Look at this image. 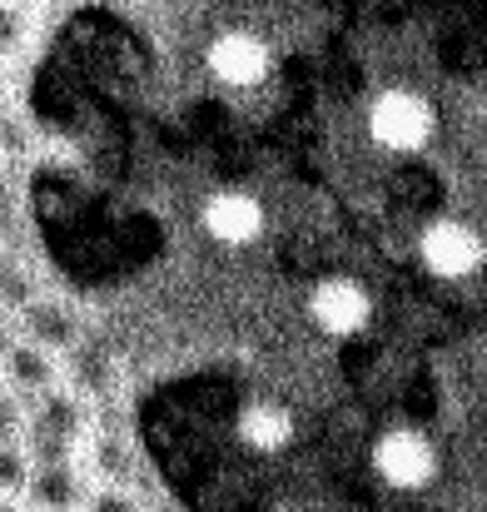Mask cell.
<instances>
[{"label": "cell", "mask_w": 487, "mask_h": 512, "mask_svg": "<svg viewBox=\"0 0 487 512\" xmlns=\"http://www.w3.org/2000/svg\"><path fill=\"white\" fill-rule=\"evenodd\" d=\"M95 418H100V408L60 378L55 388L25 398L20 443H25V453H30L35 463H45V458H80L85 438L95 433Z\"/></svg>", "instance_id": "cell-1"}, {"label": "cell", "mask_w": 487, "mask_h": 512, "mask_svg": "<svg viewBox=\"0 0 487 512\" xmlns=\"http://www.w3.org/2000/svg\"><path fill=\"white\" fill-rule=\"evenodd\" d=\"M363 130L378 150L388 155H423L438 135V110L428 95L408 90V85H388L368 100V115H363Z\"/></svg>", "instance_id": "cell-2"}, {"label": "cell", "mask_w": 487, "mask_h": 512, "mask_svg": "<svg viewBox=\"0 0 487 512\" xmlns=\"http://www.w3.org/2000/svg\"><path fill=\"white\" fill-rule=\"evenodd\" d=\"M204 70L224 85V90H259V85H269V75H274V45L259 35V30H249V25H229V30H219V35H209V45H204Z\"/></svg>", "instance_id": "cell-3"}, {"label": "cell", "mask_w": 487, "mask_h": 512, "mask_svg": "<svg viewBox=\"0 0 487 512\" xmlns=\"http://www.w3.org/2000/svg\"><path fill=\"white\" fill-rule=\"evenodd\" d=\"M373 473L393 493H423L438 478V448L423 428H388L373 443Z\"/></svg>", "instance_id": "cell-4"}, {"label": "cell", "mask_w": 487, "mask_h": 512, "mask_svg": "<svg viewBox=\"0 0 487 512\" xmlns=\"http://www.w3.org/2000/svg\"><path fill=\"white\" fill-rule=\"evenodd\" d=\"M418 259H423L428 274H438V279H468V274L483 269L487 244L468 219L443 214V219H428V224H423V234H418Z\"/></svg>", "instance_id": "cell-5"}, {"label": "cell", "mask_w": 487, "mask_h": 512, "mask_svg": "<svg viewBox=\"0 0 487 512\" xmlns=\"http://www.w3.org/2000/svg\"><path fill=\"white\" fill-rule=\"evenodd\" d=\"M199 224H204V234H209L214 244H224V249H249V244L264 239L269 209H264V199L249 194V189H214V194L199 204Z\"/></svg>", "instance_id": "cell-6"}, {"label": "cell", "mask_w": 487, "mask_h": 512, "mask_svg": "<svg viewBox=\"0 0 487 512\" xmlns=\"http://www.w3.org/2000/svg\"><path fill=\"white\" fill-rule=\"evenodd\" d=\"M10 329H15L20 339L40 343V348H50V353H60V358L85 339V319H80V309H75L70 299H60V294H45V289H35V294L10 314Z\"/></svg>", "instance_id": "cell-7"}, {"label": "cell", "mask_w": 487, "mask_h": 512, "mask_svg": "<svg viewBox=\"0 0 487 512\" xmlns=\"http://www.w3.org/2000/svg\"><path fill=\"white\" fill-rule=\"evenodd\" d=\"M309 319L324 339H358L368 324H373V299L363 284L353 279H324L314 294H309Z\"/></svg>", "instance_id": "cell-8"}, {"label": "cell", "mask_w": 487, "mask_h": 512, "mask_svg": "<svg viewBox=\"0 0 487 512\" xmlns=\"http://www.w3.org/2000/svg\"><path fill=\"white\" fill-rule=\"evenodd\" d=\"M85 493H90V478H85L80 458H45V463L30 458L20 503L30 512H80Z\"/></svg>", "instance_id": "cell-9"}, {"label": "cell", "mask_w": 487, "mask_h": 512, "mask_svg": "<svg viewBox=\"0 0 487 512\" xmlns=\"http://www.w3.org/2000/svg\"><path fill=\"white\" fill-rule=\"evenodd\" d=\"M0 383L15 398H35V393H45V388L60 383V353L10 334V339L0 343Z\"/></svg>", "instance_id": "cell-10"}, {"label": "cell", "mask_w": 487, "mask_h": 512, "mask_svg": "<svg viewBox=\"0 0 487 512\" xmlns=\"http://www.w3.org/2000/svg\"><path fill=\"white\" fill-rule=\"evenodd\" d=\"M80 468H85L90 483H115V488H135L140 483V453L130 448V438L100 428V418H95V433L80 448Z\"/></svg>", "instance_id": "cell-11"}, {"label": "cell", "mask_w": 487, "mask_h": 512, "mask_svg": "<svg viewBox=\"0 0 487 512\" xmlns=\"http://www.w3.org/2000/svg\"><path fill=\"white\" fill-rule=\"evenodd\" d=\"M234 433H239V443H244L249 453H259V458H279V453H289V448H294L299 423H294V413H289L284 403L259 398V403H249V408L239 413Z\"/></svg>", "instance_id": "cell-12"}, {"label": "cell", "mask_w": 487, "mask_h": 512, "mask_svg": "<svg viewBox=\"0 0 487 512\" xmlns=\"http://www.w3.org/2000/svg\"><path fill=\"white\" fill-rule=\"evenodd\" d=\"M35 15L40 10H30L20 0H0V60L5 65H20L35 50Z\"/></svg>", "instance_id": "cell-13"}, {"label": "cell", "mask_w": 487, "mask_h": 512, "mask_svg": "<svg viewBox=\"0 0 487 512\" xmlns=\"http://www.w3.org/2000/svg\"><path fill=\"white\" fill-rule=\"evenodd\" d=\"M35 289H40V284H35V274L15 259V249H10V244H0V314H15Z\"/></svg>", "instance_id": "cell-14"}, {"label": "cell", "mask_w": 487, "mask_h": 512, "mask_svg": "<svg viewBox=\"0 0 487 512\" xmlns=\"http://www.w3.org/2000/svg\"><path fill=\"white\" fill-rule=\"evenodd\" d=\"M80 512H150V503L135 488H115V483H90Z\"/></svg>", "instance_id": "cell-15"}, {"label": "cell", "mask_w": 487, "mask_h": 512, "mask_svg": "<svg viewBox=\"0 0 487 512\" xmlns=\"http://www.w3.org/2000/svg\"><path fill=\"white\" fill-rule=\"evenodd\" d=\"M25 478H30V453H25V443H0V493L20 498V493H25Z\"/></svg>", "instance_id": "cell-16"}, {"label": "cell", "mask_w": 487, "mask_h": 512, "mask_svg": "<svg viewBox=\"0 0 487 512\" xmlns=\"http://www.w3.org/2000/svg\"><path fill=\"white\" fill-rule=\"evenodd\" d=\"M20 428H25V398H15L0 383V443H20Z\"/></svg>", "instance_id": "cell-17"}, {"label": "cell", "mask_w": 487, "mask_h": 512, "mask_svg": "<svg viewBox=\"0 0 487 512\" xmlns=\"http://www.w3.org/2000/svg\"><path fill=\"white\" fill-rule=\"evenodd\" d=\"M15 105H20V85H15V65H5V60H0V120H5V115H10Z\"/></svg>", "instance_id": "cell-18"}, {"label": "cell", "mask_w": 487, "mask_h": 512, "mask_svg": "<svg viewBox=\"0 0 487 512\" xmlns=\"http://www.w3.org/2000/svg\"><path fill=\"white\" fill-rule=\"evenodd\" d=\"M0 512H30L20 498H10V493H0Z\"/></svg>", "instance_id": "cell-19"}, {"label": "cell", "mask_w": 487, "mask_h": 512, "mask_svg": "<svg viewBox=\"0 0 487 512\" xmlns=\"http://www.w3.org/2000/svg\"><path fill=\"white\" fill-rule=\"evenodd\" d=\"M10 334H15V329H10V314H0V343L10 339Z\"/></svg>", "instance_id": "cell-20"}, {"label": "cell", "mask_w": 487, "mask_h": 512, "mask_svg": "<svg viewBox=\"0 0 487 512\" xmlns=\"http://www.w3.org/2000/svg\"><path fill=\"white\" fill-rule=\"evenodd\" d=\"M20 5H30V10H45V5H50V0H20Z\"/></svg>", "instance_id": "cell-21"}, {"label": "cell", "mask_w": 487, "mask_h": 512, "mask_svg": "<svg viewBox=\"0 0 487 512\" xmlns=\"http://www.w3.org/2000/svg\"><path fill=\"white\" fill-rule=\"evenodd\" d=\"M0 174H5V155H0Z\"/></svg>", "instance_id": "cell-22"}]
</instances>
